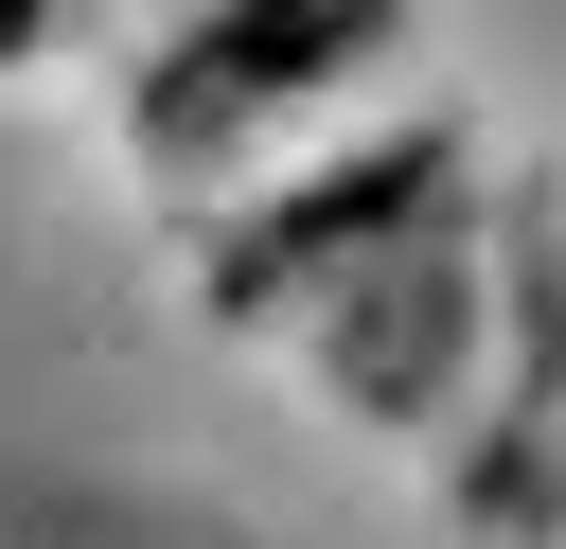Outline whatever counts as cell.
Here are the masks:
<instances>
[{
  "instance_id": "cell-1",
  "label": "cell",
  "mask_w": 566,
  "mask_h": 549,
  "mask_svg": "<svg viewBox=\"0 0 566 549\" xmlns=\"http://www.w3.org/2000/svg\"><path fill=\"white\" fill-rule=\"evenodd\" d=\"M407 18L389 0H177L159 35H124V142L159 195H248L265 159L371 124Z\"/></svg>"
}]
</instances>
